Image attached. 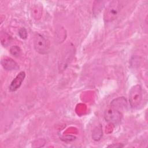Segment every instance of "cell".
Returning a JSON list of instances; mask_svg holds the SVG:
<instances>
[{
	"label": "cell",
	"mask_w": 148,
	"mask_h": 148,
	"mask_svg": "<svg viewBox=\"0 0 148 148\" xmlns=\"http://www.w3.org/2000/svg\"><path fill=\"white\" fill-rule=\"evenodd\" d=\"M10 52L13 56L16 57H18L21 54V50L20 48V47H18V46L14 45L10 47Z\"/></svg>",
	"instance_id": "cell-8"
},
{
	"label": "cell",
	"mask_w": 148,
	"mask_h": 148,
	"mask_svg": "<svg viewBox=\"0 0 148 148\" xmlns=\"http://www.w3.org/2000/svg\"><path fill=\"white\" fill-rule=\"evenodd\" d=\"M11 41V37L6 32L1 33V42L3 46H7Z\"/></svg>",
	"instance_id": "cell-7"
},
{
	"label": "cell",
	"mask_w": 148,
	"mask_h": 148,
	"mask_svg": "<svg viewBox=\"0 0 148 148\" xmlns=\"http://www.w3.org/2000/svg\"><path fill=\"white\" fill-rule=\"evenodd\" d=\"M34 46L35 50L41 54H46L50 48L49 40L39 33H36L34 36Z\"/></svg>",
	"instance_id": "cell-4"
},
{
	"label": "cell",
	"mask_w": 148,
	"mask_h": 148,
	"mask_svg": "<svg viewBox=\"0 0 148 148\" xmlns=\"http://www.w3.org/2000/svg\"><path fill=\"white\" fill-rule=\"evenodd\" d=\"M25 77V73L24 71H21L20 72H19L18 74L11 82L9 87V90L12 92H13L18 89L20 87Z\"/></svg>",
	"instance_id": "cell-5"
},
{
	"label": "cell",
	"mask_w": 148,
	"mask_h": 148,
	"mask_svg": "<svg viewBox=\"0 0 148 148\" xmlns=\"http://www.w3.org/2000/svg\"><path fill=\"white\" fill-rule=\"evenodd\" d=\"M1 65L3 68L8 71H17L19 69L18 64L10 57H5L1 60Z\"/></svg>",
	"instance_id": "cell-6"
},
{
	"label": "cell",
	"mask_w": 148,
	"mask_h": 148,
	"mask_svg": "<svg viewBox=\"0 0 148 148\" xmlns=\"http://www.w3.org/2000/svg\"><path fill=\"white\" fill-rule=\"evenodd\" d=\"M18 35L23 39H26L28 36V33L26 29L25 28H20L18 31Z\"/></svg>",
	"instance_id": "cell-9"
},
{
	"label": "cell",
	"mask_w": 148,
	"mask_h": 148,
	"mask_svg": "<svg viewBox=\"0 0 148 148\" xmlns=\"http://www.w3.org/2000/svg\"><path fill=\"white\" fill-rule=\"evenodd\" d=\"M122 5L119 1H112L108 5L103 13V20L106 23L114 20L120 13Z\"/></svg>",
	"instance_id": "cell-2"
},
{
	"label": "cell",
	"mask_w": 148,
	"mask_h": 148,
	"mask_svg": "<svg viewBox=\"0 0 148 148\" xmlns=\"http://www.w3.org/2000/svg\"><path fill=\"white\" fill-rule=\"evenodd\" d=\"M127 106V102L125 98L122 97L114 99L105 111L104 117L106 121L112 124L120 123Z\"/></svg>",
	"instance_id": "cell-1"
},
{
	"label": "cell",
	"mask_w": 148,
	"mask_h": 148,
	"mask_svg": "<svg viewBox=\"0 0 148 148\" xmlns=\"http://www.w3.org/2000/svg\"><path fill=\"white\" fill-rule=\"evenodd\" d=\"M143 99V91L140 85L136 84L132 87L129 92V101L132 108H138Z\"/></svg>",
	"instance_id": "cell-3"
},
{
	"label": "cell",
	"mask_w": 148,
	"mask_h": 148,
	"mask_svg": "<svg viewBox=\"0 0 148 148\" xmlns=\"http://www.w3.org/2000/svg\"><path fill=\"white\" fill-rule=\"evenodd\" d=\"M108 147H123V145H121L120 143H116V144H113V145H109L108 146Z\"/></svg>",
	"instance_id": "cell-10"
}]
</instances>
